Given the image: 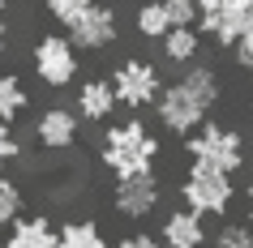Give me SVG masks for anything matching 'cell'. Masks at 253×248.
Returning a JSON list of instances; mask_svg holds the SVG:
<instances>
[{
	"label": "cell",
	"instance_id": "obj_1",
	"mask_svg": "<svg viewBox=\"0 0 253 248\" xmlns=\"http://www.w3.org/2000/svg\"><path fill=\"white\" fill-rule=\"evenodd\" d=\"M219 73L211 65H189L176 81H168L155 103V120L163 133L176 137H193V133L211 120V111L219 107Z\"/></svg>",
	"mask_w": 253,
	"mask_h": 248
},
{
	"label": "cell",
	"instance_id": "obj_2",
	"mask_svg": "<svg viewBox=\"0 0 253 248\" xmlns=\"http://www.w3.org/2000/svg\"><path fill=\"white\" fill-rule=\"evenodd\" d=\"M163 154L159 133L150 129L142 116H125L112 120L99 137V163L112 180H129V176H150L155 163Z\"/></svg>",
	"mask_w": 253,
	"mask_h": 248
},
{
	"label": "cell",
	"instance_id": "obj_3",
	"mask_svg": "<svg viewBox=\"0 0 253 248\" xmlns=\"http://www.w3.org/2000/svg\"><path fill=\"white\" fill-rule=\"evenodd\" d=\"M185 154H189V163H202V167L240 176L245 163H249V145H245V137H240L232 124L206 120L193 137H185Z\"/></svg>",
	"mask_w": 253,
	"mask_h": 248
},
{
	"label": "cell",
	"instance_id": "obj_4",
	"mask_svg": "<svg viewBox=\"0 0 253 248\" xmlns=\"http://www.w3.org/2000/svg\"><path fill=\"white\" fill-rule=\"evenodd\" d=\"M180 206H189L193 214H227L236 206V176L227 171H214V167H202V163H189L185 176H180Z\"/></svg>",
	"mask_w": 253,
	"mask_h": 248
},
{
	"label": "cell",
	"instance_id": "obj_5",
	"mask_svg": "<svg viewBox=\"0 0 253 248\" xmlns=\"http://www.w3.org/2000/svg\"><path fill=\"white\" fill-rule=\"evenodd\" d=\"M30 65H35V77L47 90H69L82 77V52L73 47V39H69L65 30L39 35L35 47H30Z\"/></svg>",
	"mask_w": 253,
	"mask_h": 248
},
{
	"label": "cell",
	"instance_id": "obj_6",
	"mask_svg": "<svg viewBox=\"0 0 253 248\" xmlns=\"http://www.w3.org/2000/svg\"><path fill=\"white\" fill-rule=\"evenodd\" d=\"M163 86L168 81H163L159 65L155 60H142V56H129V60H120L112 69V90H116L125 111H146V107H155Z\"/></svg>",
	"mask_w": 253,
	"mask_h": 248
},
{
	"label": "cell",
	"instance_id": "obj_7",
	"mask_svg": "<svg viewBox=\"0 0 253 248\" xmlns=\"http://www.w3.org/2000/svg\"><path fill=\"white\" fill-rule=\"evenodd\" d=\"M202 39H211L214 47H236L245 35H253V0H227L211 13H198Z\"/></svg>",
	"mask_w": 253,
	"mask_h": 248
},
{
	"label": "cell",
	"instance_id": "obj_8",
	"mask_svg": "<svg viewBox=\"0 0 253 248\" xmlns=\"http://www.w3.org/2000/svg\"><path fill=\"white\" fill-rule=\"evenodd\" d=\"M159 206H163V184H159L155 171H150V176H129V180L112 184V210H116L120 218L146 222Z\"/></svg>",
	"mask_w": 253,
	"mask_h": 248
},
{
	"label": "cell",
	"instance_id": "obj_9",
	"mask_svg": "<svg viewBox=\"0 0 253 248\" xmlns=\"http://www.w3.org/2000/svg\"><path fill=\"white\" fill-rule=\"evenodd\" d=\"M65 35L73 39L78 52H107V47L120 39V17H116L112 4L99 0V4H90V9H86V13L65 30Z\"/></svg>",
	"mask_w": 253,
	"mask_h": 248
},
{
	"label": "cell",
	"instance_id": "obj_10",
	"mask_svg": "<svg viewBox=\"0 0 253 248\" xmlns=\"http://www.w3.org/2000/svg\"><path fill=\"white\" fill-rule=\"evenodd\" d=\"M78 137H82V116H78V107H69V103L43 107L39 120H35V142L43 150H73Z\"/></svg>",
	"mask_w": 253,
	"mask_h": 248
},
{
	"label": "cell",
	"instance_id": "obj_11",
	"mask_svg": "<svg viewBox=\"0 0 253 248\" xmlns=\"http://www.w3.org/2000/svg\"><path fill=\"white\" fill-rule=\"evenodd\" d=\"M73 107H78L82 124H112V116H116V90H112V77H82L78 81V94H73Z\"/></svg>",
	"mask_w": 253,
	"mask_h": 248
},
{
	"label": "cell",
	"instance_id": "obj_12",
	"mask_svg": "<svg viewBox=\"0 0 253 248\" xmlns=\"http://www.w3.org/2000/svg\"><path fill=\"white\" fill-rule=\"evenodd\" d=\"M159 240L168 248H206V218L193 214L189 206L163 214V227H159Z\"/></svg>",
	"mask_w": 253,
	"mask_h": 248
},
{
	"label": "cell",
	"instance_id": "obj_13",
	"mask_svg": "<svg viewBox=\"0 0 253 248\" xmlns=\"http://www.w3.org/2000/svg\"><path fill=\"white\" fill-rule=\"evenodd\" d=\"M4 248H60V227L47 214H22L4 235Z\"/></svg>",
	"mask_w": 253,
	"mask_h": 248
},
{
	"label": "cell",
	"instance_id": "obj_14",
	"mask_svg": "<svg viewBox=\"0 0 253 248\" xmlns=\"http://www.w3.org/2000/svg\"><path fill=\"white\" fill-rule=\"evenodd\" d=\"M202 30L198 26H176L168 39L159 43V52H163V60L168 65H180V69H189V65H198V52H202Z\"/></svg>",
	"mask_w": 253,
	"mask_h": 248
},
{
	"label": "cell",
	"instance_id": "obj_15",
	"mask_svg": "<svg viewBox=\"0 0 253 248\" xmlns=\"http://www.w3.org/2000/svg\"><path fill=\"white\" fill-rule=\"evenodd\" d=\"M26 107H30L26 81L17 73H9V69H0V124H17Z\"/></svg>",
	"mask_w": 253,
	"mask_h": 248
},
{
	"label": "cell",
	"instance_id": "obj_16",
	"mask_svg": "<svg viewBox=\"0 0 253 248\" xmlns=\"http://www.w3.org/2000/svg\"><path fill=\"white\" fill-rule=\"evenodd\" d=\"M133 26H137V35L150 39V43H163V39L176 30L172 17H168V9H163V0H142V4H137V13H133Z\"/></svg>",
	"mask_w": 253,
	"mask_h": 248
},
{
	"label": "cell",
	"instance_id": "obj_17",
	"mask_svg": "<svg viewBox=\"0 0 253 248\" xmlns=\"http://www.w3.org/2000/svg\"><path fill=\"white\" fill-rule=\"evenodd\" d=\"M60 248H112V244L94 218H69L60 222Z\"/></svg>",
	"mask_w": 253,
	"mask_h": 248
},
{
	"label": "cell",
	"instance_id": "obj_18",
	"mask_svg": "<svg viewBox=\"0 0 253 248\" xmlns=\"http://www.w3.org/2000/svg\"><path fill=\"white\" fill-rule=\"evenodd\" d=\"M22 214H26V193H22V184L9 180V176H0V231L13 227Z\"/></svg>",
	"mask_w": 253,
	"mask_h": 248
},
{
	"label": "cell",
	"instance_id": "obj_19",
	"mask_svg": "<svg viewBox=\"0 0 253 248\" xmlns=\"http://www.w3.org/2000/svg\"><path fill=\"white\" fill-rule=\"evenodd\" d=\"M90 4H99V0H43V13L52 17L60 30H69L86 9H90Z\"/></svg>",
	"mask_w": 253,
	"mask_h": 248
},
{
	"label": "cell",
	"instance_id": "obj_20",
	"mask_svg": "<svg viewBox=\"0 0 253 248\" xmlns=\"http://www.w3.org/2000/svg\"><path fill=\"white\" fill-rule=\"evenodd\" d=\"M211 248H253V222H223Z\"/></svg>",
	"mask_w": 253,
	"mask_h": 248
},
{
	"label": "cell",
	"instance_id": "obj_21",
	"mask_svg": "<svg viewBox=\"0 0 253 248\" xmlns=\"http://www.w3.org/2000/svg\"><path fill=\"white\" fill-rule=\"evenodd\" d=\"M22 158V137L13 133V124H0V176Z\"/></svg>",
	"mask_w": 253,
	"mask_h": 248
},
{
	"label": "cell",
	"instance_id": "obj_22",
	"mask_svg": "<svg viewBox=\"0 0 253 248\" xmlns=\"http://www.w3.org/2000/svg\"><path fill=\"white\" fill-rule=\"evenodd\" d=\"M172 26H198V0H163Z\"/></svg>",
	"mask_w": 253,
	"mask_h": 248
},
{
	"label": "cell",
	"instance_id": "obj_23",
	"mask_svg": "<svg viewBox=\"0 0 253 248\" xmlns=\"http://www.w3.org/2000/svg\"><path fill=\"white\" fill-rule=\"evenodd\" d=\"M112 248H163V240L150 231H129V235H120Z\"/></svg>",
	"mask_w": 253,
	"mask_h": 248
},
{
	"label": "cell",
	"instance_id": "obj_24",
	"mask_svg": "<svg viewBox=\"0 0 253 248\" xmlns=\"http://www.w3.org/2000/svg\"><path fill=\"white\" fill-rule=\"evenodd\" d=\"M245 218L253 222V184H249V188H245Z\"/></svg>",
	"mask_w": 253,
	"mask_h": 248
},
{
	"label": "cell",
	"instance_id": "obj_25",
	"mask_svg": "<svg viewBox=\"0 0 253 248\" xmlns=\"http://www.w3.org/2000/svg\"><path fill=\"white\" fill-rule=\"evenodd\" d=\"M219 4H227V0H198V13H211V9H219Z\"/></svg>",
	"mask_w": 253,
	"mask_h": 248
},
{
	"label": "cell",
	"instance_id": "obj_26",
	"mask_svg": "<svg viewBox=\"0 0 253 248\" xmlns=\"http://www.w3.org/2000/svg\"><path fill=\"white\" fill-rule=\"evenodd\" d=\"M9 47V26H4V17H0V52Z\"/></svg>",
	"mask_w": 253,
	"mask_h": 248
},
{
	"label": "cell",
	"instance_id": "obj_27",
	"mask_svg": "<svg viewBox=\"0 0 253 248\" xmlns=\"http://www.w3.org/2000/svg\"><path fill=\"white\" fill-rule=\"evenodd\" d=\"M4 4H9V0H0V9H4Z\"/></svg>",
	"mask_w": 253,
	"mask_h": 248
},
{
	"label": "cell",
	"instance_id": "obj_28",
	"mask_svg": "<svg viewBox=\"0 0 253 248\" xmlns=\"http://www.w3.org/2000/svg\"><path fill=\"white\" fill-rule=\"evenodd\" d=\"M249 111H253V99H249Z\"/></svg>",
	"mask_w": 253,
	"mask_h": 248
},
{
	"label": "cell",
	"instance_id": "obj_29",
	"mask_svg": "<svg viewBox=\"0 0 253 248\" xmlns=\"http://www.w3.org/2000/svg\"><path fill=\"white\" fill-rule=\"evenodd\" d=\"M163 248H168V244H163Z\"/></svg>",
	"mask_w": 253,
	"mask_h": 248
}]
</instances>
